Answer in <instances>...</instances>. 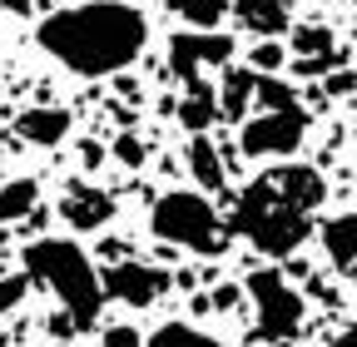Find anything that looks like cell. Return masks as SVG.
I'll list each match as a JSON object with an SVG mask.
<instances>
[{
	"mask_svg": "<svg viewBox=\"0 0 357 347\" xmlns=\"http://www.w3.org/2000/svg\"><path fill=\"white\" fill-rule=\"evenodd\" d=\"M35 40L70 75L100 79V75H124L144 55L149 20H144V10L124 6V0H89V6H70V10L45 15Z\"/></svg>",
	"mask_w": 357,
	"mask_h": 347,
	"instance_id": "cell-1",
	"label": "cell"
},
{
	"mask_svg": "<svg viewBox=\"0 0 357 347\" xmlns=\"http://www.w3.org/2000/svg\"><path fill=\"white\" fill-rule=\"evenodd\" d=\"M318 233H323V248L333 258V268H357V213H337Z\"/></svg>",
	"mask_w": 357,
	"mask_h": 347,
	"instance_id": "cell-14",
	"label": "cell"
},
{
	"mask_svg": "<svg viewBox=\"0 0 357 347\" xmlns=\"http://www.w3.org/2000/svg\"><path fill=\"white\" fill-rule=\"evenodd\" d=\"M229 60H234V40H229V35L178 30V35L169 40V70H174V79H184V84L204 79L208 65H229Z\"/></svg>",
	"mask_w": 357,
	"mask_h": 347,
	"instance_id": "cell-7",
	"label": "cell"
},
{
	"mask_svg": "<svg viewBox=\"0 0 357 347\" xmlns=\"http://www.w3.org/2000/svg\"><path fill=\"white\" fill-rule=\"evenodd\" d=\"M218 119V90L208 79H194L184 84V105H178V124L194 129V134H204V129Z\"/></svg>",
	"mask_w": 357,
	"mask_h": 347,
	"instance_id": "cell-13",
	"label": "cell"
},
{
	"mask_svg": "<svg viewBox=\"0 0 357 347\" xmlns=\"http://www.w3.org/2000/svg\"><path fill=\"white\" fill-rule=\"evenodd\" d=\"M253 90H258V75L248 65H229L223 70V84H218V119H248V105H253Z\"/></svg>",
	"mask_w": 357,
	"mask_h": 347,
	"instance_id": "cell-11",
	"label": "cell"
},
{
	"mask_svg": "<svg viewBox=\"0 0 357 347\" xmlns=\"http://www.w3.org/2000/svg\"><path fill=\"white\" fill-rule=\"evenodd\" d=\"M189 174H194V184H199L204 194L223 189V159H218V149H213L208 134H194V139H189Z\"/></svg>",
	"mask_w": 357,
	"mask_h": 347,
	"instance_id": "cell-15",
	"label": "cell"
},
{
	"mask_svg": "<svg viewBox=\"0 0 357 347\" xmlns=\"http://www.w3.org/2000/svg\"><path fill=\"white\" fill-rule=\"evenodd\" d=\"M60 219H65L70 229H79V233H95V229H105V224L114 219V199H109L105 189H95V184H65V194H60Z\"/></svg>",
	"mask_w": 357,
	"mask_h": 347,
	"instance_id": "cell-9",
	"label": "cell"
},
{
	"mask_svg": "<svg viewBox=\"0 0 357 347\" xmlns=\"http://www.w3.org/2000/svg\"><path fill=\"white\" fill-rule=\"evenodd\" d=\"M15 134L25 144H40V149H55L65 134H70V114L55 109V105H35V109H20L15 119Z\"/></svg>",
	"mask_w": 357,
	"mask_h": 347,
	"instance_id": "cell-10",
	"label": "cell"
},
{
	"mask_svg": "<svg viewBox=\"0 0 357 347\" xmlns=\"http://www.w3.org/2000/svg\"><path fill=\"white\" fill-rule=\"evenodd\" d=\"M253 105H258V114H278V109H298V95H293V84H288V79L263 75V79H258V90H253Z\"/></svg>",
	"mask_w": 357,
	"mask_h": 347,
	"instance_id": "cell-19",
	"label": "cell"
},
{
	"mask_svg": "<svg viewBox=\"0 0 357 347\" xmlns=\"http://www.w3.org/2000/svg\"><path fill=\"white\" fill-rule=\"evenodd\" d=\"M0 6H6L10 15H25V10H30V0H0Z\"/></svg>",
	"mask_w": 357,
	"mask_h": 347,
	"instance_id": "cell-31",
	"label": "cell"
},
{
	"mask_svg": "<svg viewBox=\"0 0 357 347\" xmlns=\"http://www.w3.org/2000/svg\"><path fill=\"white\" fill-rule=\"evenodd\" d=\"M100 288H105L109 298H119L124 308H149V302L164 298L169 273L154 268V263H139V258H124V263H109V268L100 273Z\"/></svg>",
	"mask_w": 357,
	"mask_h": 347,
	"instance_id": "cell-8",
	"label": "cell"
},
{
	"mask_svg": "<svg viewBox=\"0 0 357 347\" xmlns=\"http://www.w3.org/2000/svg\"><path fill=\"white\" fill-rule=\"evenodd\" d=\"M169 10L184 20V25H194V30H213L223 15H229V0H169Z\"/></svg>",
	"mask_w": 357,
	"mask_h": 347,
	"instance_id": "cell-18",
	"label": "cell"
},
{
	"mask_svg": "<svg viewBox=\"0 0 357 347\" xmlns=\"http://www.w3.org/2000/svg\"><path fill=\"white\" fill-rule=\"evenodd\" d=\"M307 134V114L298 109H278V114H253L238 129V149L248 159H288Z\"/></svg>",
	"mask_w": 357,
	"mask_h": 347,
	"instance_id": "cell-6",
	"label": "cell"
},
{
	"mask_svg": "<svg viewBox=\"0 0 357 347\" xmlns=\"http://www.w3.org/2000/svg\"><path fill=\"white\" fill-rule=\"evenodd\" d=\"M25 288H30V278H25V273H0V318L15 313L20 302H25Z\"/></svg>",
	"mask_w": 357,
	"mask_h": 347,
	"instance_id": "cell-22",
	"label": "cell"
},
{
	"mask_svg": "<svg viewBox=\"0 0 357 347\" xmlns=\"http://www.w3.org/2000/svg\"><path fill=\"white\" fill-rule=\"evenodd\" d=\"M149 229H154L159 243L189 248V253H204V258H218L223 248H229L213 203L199 189H169V194H159L154 213H149Z\"/></svg>",
	"mask_w": 357,
	"mask_h": 347,
	"instance_id": "cell-4",
	"label": "cell"
},
{
	"mask_svg": "<svg viewBox=\"0 0 357 347\" xmlns=\"http://www.w3.org/2000/svg\"><path fill=\"white\" fill-rule=\"evenodd\" d=\"M333 65H342V55H337V50H333V55H323V60H298L293 70H298L303 79H318V75H323V70H333Z\"/></svg>",
	"mask_w": 357,
	"mask_h": 347,
	"instance_id": "cell-26",
	"label": "cell"
},
{
	"mask_svg": "<svg viewBox=\"0 0 357 347\" xmlns=\"http://www.w3.org/2000/svg\"><path fill=\"white\" fill-rule=\"evenodd\" d=\"M45 327H50V337H65V342H70V337L79 332V327L70 323V313H55V318H50V323H45Z\"/></svg>",
	"mask_w": 357,
	"mask_h": 347,
	"instance_id": "cell-28",
	"label": "cell"
},
{
	"mask_svg": "<svg viewBox=\"0 0 357 347\" xmlns=\"http://www.w3.org/2000/svg\"><path fill=\"white\" fill-rule=\"evenodd\" d=\"M278 347H288V342H278Z\"/></svg>",
	"mask_w": 357,
	"mask_h": 347,
	"instance_id": "cell-32",
	"label": "cell"
},
{
	"mask_svg": "<svg viewBox=\"0 0 357 347\" xmlns=\"http://www.w3.org/2000/svg\"><path fill=\"white\" fill-rule=\"evenodd\" d=\"M243 293L258 302V332L268 342H293L298 327H303V298L288 288L283 273L263 268V273H248L243 278Z\"/></svg>",
	"mask_w": 357,
	"mask_h": 347,
	"instance_id": "cell-5",
	"label": "cell"
},
{
	"mask_svg": "<svg viewBox=\"0 0 357 347\" xmlns=\"http://www.w3.org/2000/svg\"><path fill=\"white\" fill-rule=\"evenodd\" d=\"M100 347H144V332L134 323H114V327L100 332Z\"/></svg>",
	"mask_w": 357,
	"mask_h": 347,
	"instance_id": "cell-24",
	"label": "cell"
},
{
	"mask_svg": "<svg viewBox=\"0 0 357 347\" xmlns=\"http://www.w3.org/2000/svg\"><path fill=\"white\" fill-rule=\"evenodd\" d=\"M25 278L50 288L65 302L75 327H95L105 288H100V268L89 263V253L75 238H35L25 248Z\"/></svg>",
	"mask_w": 357,
	"mask_h": 347,
	"instance_id": "cell-3",
	"label": "cell"
},
{
	"mask_svg": "<svg viewBox=\"0 0 357 347\" xmlns=\"http://www.w3.org/2000/svg\"><path fill=\"white\" fill-rule=\"evenodd\" d=\"M35 203H40V184L30 179V174H25V179H6V184H0V224L30 219Z\"/></svg>",
	"mask_w": 357,
	"mask_h": 347,
	"instance_id": "cell-16",
	"label": "cell"
},
{
	"mask_svg": "<svg viewBox=\"0 0 357 347\" xmlns=\"http://www.w3.org/2000/svg\"><path fill=\"white\" fill-rule=\"evenodd\" d=\"M114 90H119L124 100H139V95H144V90H139V79H134V75H119V79H114Z\"/></svg>",
	"mask_w": 357,
	"mask_h": 347,
	"instance_id": "cell-29",
	"label": "cell"
},
{
	"mask_svg": "<svg viewBox=\"0 0 357 347\" xmlns=\"http://www.w3.org/2000/svg\"><path fill=\"white\" fill-rule=\"evenodd\" d=\"M144 347H229V342H218V337H208V332H199L189 323H164V327H154L144 337Z\"/></svg>",
	"mask_w": 357,
	"mask_h": 347,
	"instance_id": "cell-17",
	"label": "cell"
},
{
	"mask_svg": "<svg viewBox=\"0 0 357 347\" xmlns=\"http://www.w3.org/2000/svg\"><path fill=\"white\" fill-rule=\"evenodd\" d=\"M328 199V179L307 164H278L238 194L234 233H243L263 258H293L312 233V208Z\"/></svg>",
	"mask_w": 357,
	"mask_h": 347,
	"instance_id": "cell-2",
	"label": "cell"
},
{
	"mask_svg": "<svg viewBox=\"0 0 357 347\" xmlns=\"http://www.w3.org/2000/svg\"><path fill=\"white\" fill-rule=\"evenodd\" d=\"M352 90H357V70H347V65H342V70H333V75H328V95H352Z\"/></svg>",
	"mask_w": 357,
	"mask_h": 347,
	"instance_id": "cell-27",
	"label": "cell"
},
{
	"mask_svg": "<svg viewBox=\"0 0 357 347\" xmlns=\"http://www.w3.org/2000/svg\"><path fill=\"white\" fill-rule=\"evenodd\" d=\"M65 347H70V342H65Z\"/></svg>",
	"mask_w": 357,
	"mask_h": 347,
	"instance_id": "cell-33",
	"label": "cell"
},
{
	"mask_svg": "<svg viewBox=\"0 0 357 347\" xmlns=\"http://www.w3.org/2000/svg\"><path fill=\"white\" fill-rule=\"evenodd\" d=\"M243 298H248L243 283H218L213 298H208V308H218V313H238V308H243Z\"/></svg>",
	"mask_w": 357,
	"mask_h": 347,
	"instance_id": "cell-25",
	"label": "cell"
},
{
	"mask_svg": "<svg viewBox=\"0 0 357 347\" xmlns=\"http://www.w3.org/2000/svg\"><path fill=\"white\" fill-rule=\"evenodd\" d=\"M109 154H114L124 169H144V154H149V149H144V139H139V134H119Z\"/></svg>",
	"mask_w": 357,
	"mask_h": 347,
	"instance_id": "cell-23",
	"label": "cell"
},
{
	"mask_svg": "<svg viewBox=\"0 0 357 347\" xmlns=\"http://www.w3.org/2000/svg\"><path fill=\"white\" fill-rule=\"evenodd\" d=\"M100 154H105V149H100V144H95V139H89V144H84V164H89V169H100V164H105V159H100Z\"/></svg>",
	"mask_w": 357,
	"mask_h": 347,
	"instance_id": "cell-30",
	"label": "cell"
},
{
	"mask_svg": "<svg viewBox=\"0 0 357 347\" xmlns=\"http://www.w3.org/2000/svg\"><path fill=\"white\" fill-rule=\"evenodd\" d=\"M283 65H288V50L278 45V40H258L253 55H248V70H253V75H273V70H283Z\"/></svg>",
	"mask_w": 357,
	"mask_h": 347,
	"instance_id": "cell-21",
	"label": "cell"
},
{
	"mask_svg": "<svg viewBox=\"0 0 357 347\" xmlns=\"http://www.w3.org/2000/svg\"><path fill=\"white\" fill-rule=\"evenodd\" d=\"M238 20L248 35H263V40H278L288 35V0H238Z\"/></svg>",
	"mask_w": 357,
	"mask_h": 347,
	"instance_id": "cell-12",
	"label": "cell"
},
{
	"mask_svg": "<svg viewBox=\"0 0 357 347\" xmlns=\"http://www.w3.org/2000/svg\"><path fill=\"white\" fill-rule=\"evenodd\" d=\"M293 55H298V60H323V55H333V30H323V25L293 30Z\"/></svg>",
	"mask_w": 357,
	"mask_h": 347,
	"instance_id": "cell-20",
	"label": "cell"
}]
</instances>
